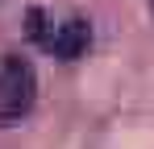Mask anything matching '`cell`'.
<instances>
[{
	"label": "cell",
	"mask_w": 154,
	"mask_h": 149,
	"mask_svg": "<svg viewBox=\"0 0 154 149\" xmlns=\"http://www.w3.org/2000/svg\"><path fill=\"white\" fill-rule=\"evenodd\" d=\"M38 99V71L21 54H8L0 62V128L21 120Z\"/></svg>",
	"instance_id": "6da1fadb"
},
{
	"label": "cell",
	"mask_w": 154,
	"mask_h": 149,
	"mask_svg": "<svg viewBox=\"0 0 154 149\" xmlns=\"http://www.w3.org/2000/svg\"><path fill=\"white\" fill-rule=\"evenodd\" d=\"M46 50H50L54 58H63V62L83 58V54L92 50V21H88V17H67L63 25H54Z\"/></svg>",
	"instance_id": "7a4b0ae2"
},
{
	"label": "cell",
	"mask_w": 154,
	"mask_h": 149,
	"mask_svg": "<svg viewBox=\"0 0 154 149\" xmlns=\"http://www.w3.org/2000/svg\"><path fill=\"white\" fill-rule=\"evenodd\" d=\"M25 33H29V42H38L42 50L50 46L54 25H50V17H46V8H38V4H29V8H25Z\"/></svg>",
	"instance_id": "3957f363"
},
{
	"label": "cell",
	"mask_w": 154,
	"mask_h": 149,
	"mask_svg": "<svg viewBox=\"0 0 154 149\" xmlns=\"http://www.w3.org/2000/svg\"><path fill=\"white\" fill-rule=\"evenodd\" d=\"M146 8H150V17H154V0H146Z\"/></svg>",
	"instance_id": "277c9868"
}]
</instances>
